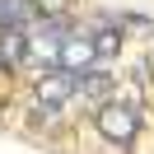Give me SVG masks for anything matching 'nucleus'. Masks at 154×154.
<instances>
[{
	"mask_svg": "<svg viewBox=\"0 0 154 154\" xmlns=\"http://www.w3.org/2000/svg\"><path fill=\"white\" fill-rule=\"evenodd\" d=\"M70 98H75V70H51V75L38 79V103L47 107V112L66 107Z\"/></svg>",
	"mask_w": 154,
	"mask_h": 154,
	"instance_id": "obj_2",
	"label": "nucleus"
},
{
	"mask_svg": "<svg viewBox=\"0 0 154 154\" xmlns=\"http://www.w3.org/2000/svg\"><path fill=\"white\" fill-rule=\"evenodd\" d=\"M33 0H0V38L5 33H19V28H28V19H33Z\"/></svg>",
	"mask_w": 154,
	"mask_h": 154,
	"instance_id": "obj_4",
	"label": "nucleus"
},
{
	"mask_svg": "<svg viewBox=\"0 0 154 154\" xmlns=\"http://www.w3.org/2000/svg\"><path fill=\"white\" fill-rule=\"evenodd\" d=\"M135 126H140L135 107H126V103H103V107H98V131H103L107 140L126 145V140L135 135Z\"/></svg>",
	"mask_w": 154,
	"mask_h": 154,
	"instance_id": "obj_1",
	"label": "nucleus"
},
{
	"mask_svg": "<svg viewBox=\"0 0 154 154\" xmlns=\"http://www.w3.org/2000/svg\"><path fill=\"white\" fill-rule=\"evenodd\" d=\"M89 61H98L94 38H79V33H70V38L61 42V70H84Z\"/></svg>",
	"mask_w": 154,
	"mask_h": 154,
	"instance_id": "obj_3",
	"label": "nucleus"
},
{
	"mask_svg": "<svg viewBox=\"0 0 154 154\" xmlns=\"http://www.w3.org/2000/svg\"><path fill=\"white\" fill-rule=\"evenodd\" d=\"M33 5H38V10L47 14V19H61V14H66V5H70V0H33Z\"/></svg>",
	"mask_w": 154,
	"mask_h": 154,
	"instance_id": "obj_6",
	"label": "nucleus"
},
{
	"mask_svg": "<svg viewBox=\"0 0 154 154\" xmlns=\"http://www.w3.org/2000/svg\"><path fill=\"white\" fill-rule=\"evenodd\" d=\"M117 47H122V28H103L94 38V51H98V56H112Z\"/></svg>",
	"mask_w": 154,
	"mask_h": 154,
	"instance_id": "obj_5",
	"label": "nucleus"
}]
</instances>
